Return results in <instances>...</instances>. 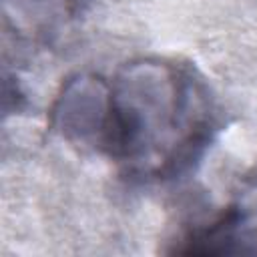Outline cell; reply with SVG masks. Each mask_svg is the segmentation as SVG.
Returning <instances> with one entry per match:
<instances>
[{
  "mask_svg": "<svg viewBox=\"0 0 257 257\" xmlns=\"http://www.w3.org/2000/svg\"><path fill=\"white\" fill-rule=\"evenodd\" d=\"M217 116L203 80L165 58L131 60L108 80L98 153L141 179H175L211 145Z\"/></svg>",
  "mask_w": 257,
  "mask_h": 257,
  "instance_id": "6da1fadb",
  "label": "cell"
},
{
  "mask_svg": "<svg viewBox=\"0 0 257 257\" xmlns=\"http://www.w3.org/2000/svg\"><path fill=\"white\" fill-rule=\"evenodd\" d=\"M108 108V80L98 74L66 78L54 106L52 124L70 143L98 151Z\"/></svg>",
  "mask_w": 257,
  "mask_h": 257,
  "instance_id": "7a4b0ae2",
  "label": "cell"
},
{
  "mask_svg": "<svg viewBox=\"0 0 257 257\" xmlns=\"http://www.w3.org/2000/svg\"><path fill=\"white\" fill-rule=\"evenodd\" d=\"M181 255L257 253V187L223 207L211 221L185 231L173 247Z\"/></svg>",
  "mask_w": 257,
  "mask_h": 257,
  "instance_id": "3957f363",
  "label": "cell"
},
{
  "mask_svg": "<svg viewBox=\"0 0 257 257\" xmlns=\"http://www.w3.org/2000/svg\"><path fill=\"white\" fill-rule=\"evenodd\" d=\"M80 0H4V16L32 40H48L76 14Z\"/></svg>",
  "mask_w": 257,
  "mask_h": 257,
  "instance_id": "277c9868",
  "label": "cell"
}]
</instances>
